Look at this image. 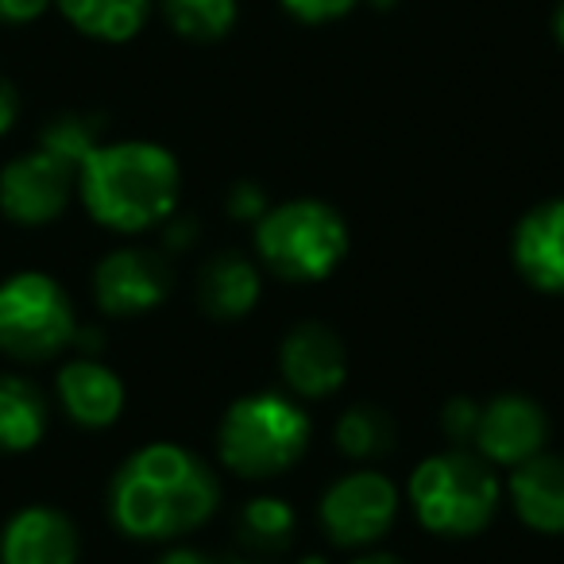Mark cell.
Here are the masks:
<instances>
[{"label":"cell","mask_w":564,"mask_h":564,"mask_svg":"<svg viewBox=\"0 0 564 564\" xmlns=\"http://www.w3.org/2000/svg\"><path fill=\"white\" fill-rule=\"evenodd\" d=\"M259 256L271 271L294 282L325 279L345 259V220L322 202H291L259 220Z\"/></svg>","instance_id":"cell-5"},{"label":"cell","mask_w":564,"mask_h":564,"mask_svg":"<svg viewBox=\"0 0 564 564\" xmlns=\"http://www.w3.org/2000/svg\"><path fill=\"white\" fill-rule=\"evenodd\" d=\"M371 4H376V9H383V4H394V0H371Z\"/></svg>","instance_id":"cell-31"},{"label":"cell","mask_w":564,"mask_h":564,"mask_svg":"<svg viewBox=\"0 0 564 564\" xmlns=\"http://www.w3.org/2000/svg\"><path fill=\"white\" fill-rule=\"evenodd\" d=\"M510 495L525 525L541 533H564V456H530L518 464Z\"/></svg>","instance_id":"cell-15"},{"label":"cell","mask_w":564,"mask_h":564,"mask_svg":"<svg viewBox=\"0 0 564 564\" xmlns=\"http://www.w3.org/2000/svg\"><path fill=\"white\" fill-rule=\"evenodd\" d=\"M236 564H243V561H236ZM306 564H325V561H306Z\"/></svg>","instance_id":"cell-32"},{"label":"cell","mask_w":564,"mask_h":564,"mask_svg":"<svg viewBox=\"0 0 564 564\" xmlns=\"http://www.w3.org/2000/svg\"><path fill=\"white\" fill-rule=\"evenodd\" d=\"M310 445V417L279 394H251L225 414L220 456L248 479L279 476Z\"/></svg>","instance_id":"cell-3"},{"label":"cell","mask_w":564,"mask_h":564,"mask_svg":"<svg viewBox=\"0 0 564 564\" xmlns=\"http://www.w3.org/2000/svg\"><path fill=\"white\" fill-rule=\"evenodd\" d=\"M51 0H0V24H32L47 12Z\"/></svg>","instance_id":"cell-26"},{"label":"cell","mask_w":564,"mask_h":564,"mask_svg":"<svg viewBox=\"0 0 564 564\" xmlns=\"http://www.w3.org/2000/svg\"><path fill=\"white\" fill-rule=\"evenodd\" d=\"M476 445L495 464H525L545 445V414L518 394L495 399L491 406L479 410Z\"/></svg>","instance_id":"cell-11"},{"label":"cell","mask_w":564,"mask_h":564,"mask_svg":"<svg viewBox=\"0 0 564 564\" xmlns=\"http://www.w3.org/2000/svg\"><path fill=\"white\" fill-rule=\"evenodd\" d=\"M163 17L182 40L213 43L232 32L236 0H163Z\"/></svg>","instance_id":"cell-19"},{"label":"cell","mask_w":564,"mask_h":564,"mask_svg":"<svg viewBox=\"0 0 564 564\" xmlns=\"http://www.w3.org/2000/svg\"><path fill=\"white\" fill-rule=\"evenodd\" d=\"M58 394H63L66 414L78 425H89V430H101V425H112L124 410V387L112 376L105 364L94 360H74L58 371Z\"/></svg>","instance_id":"cell-14"},{"label":"cell","mask_w":564,"mask_h":564,"mask_svg":"<svg viewBox=\"0 0 564 564\" xmlns=\"http://www.w3.org/2000/svg\"><path fill=\"white\" fill-rule=\"evenodd\" d=\"M17 112H20V97H17V89H12V82L0 78V135H4L12 124H17Z\"/></svg>","instance_id":"cell-27"},{"label":"cell","mask_w":564,"mask_h":564,"mask_svg":"<svg viewBox=\"0 0 564 564\" xmlns=\"http://www.w3.org/2000/svg\"><path fill=\"white\" fill-rule=\"evenodd\" d=\"M197 299L209 317H243L259 299V274L243 256H217L205 263L202 282H197Z\"/></svg>","instance_id":"cell-16"},{"label":"cell","mask_w":564,"mask_h":564,"mask_svg":"<svg viewBox=\"0 0 564 564\" xmlns=\"http://www.w3.org/2000/svg\"><path fill=\"white\" fill-rule=\"evenodd\" d=\"M360 0H282V9L291 12L299 24H329L356 9Z\"/></svg>","instance_id":"cell-23"},{"label":"cell","mask_w":564,"mask_h":564,"mask_svg":"<svg viewBox=\"0 0 564 564\" xmlns=\"http://www.w3.org/2000/svg\"><path fill=\"white\" fill-rule=\"evenodd\" d=\"M394 507H399V495L391 479L360 471L329 487V495L322 499V522L337 545H368L383 538L387 525L394 522Z\"/></svg>","instance_id":"cell-8"},{"label":"cell","mask_w":564,"mask_h":564,"mask_svg":"<svg viewBox=\"0 0 564 564\" xmlns=\"http://www.w3.org/2000/svg\"><path fill=\"white\" fill-rule=\"evenodd\" d=\"M47 433V406L28 379L0 376V453H28Z\"/></svg>","instance_id":"cell-18"},{"label":"cell","mask_w":564,"mask_h":564,"mask_svg":"<svg viewBox=\"0 0 564 564\" xmlns=\"http://www.w3.org/2000/svg\"><path fill=\"white\" fill-rule=\"evenodd\" d=\"M228 213H232V217H240V220L259 217V213H263V189L251 186V182H240V186L228 194Z\"/></svg>","instance_id":"cell-25"},{"label":"cell","mask_w":564,"mask_h":564,"mask_svg":"<svg viewBox=\"0 0 564 564\" xmlns=\"http://www.w3.org/2000/svg\"><path fill=\"white\" fill-rule=\"evenodd\" d=\"M58 12L82 35L101 43H128L148 24L151 0H55Z\"/></svg>","instance_id":"cell-17"},{"label":"cell","mask_w":564,"mask_h":564,"mask_svg":"<svg viewBox=\"0 0 564 564\" xmlns=\"http://www.w3.org/2000/svg\"><path fill=\"white\" fill-rule=\"evenodd\" d=\"M514 259L538 291H564V202H545L525 213L514 236Z\"/></svg>","instance_id":"cell-13"},{"label":"cell","mask_w":564,"mask_h":564,"mask_svg":"<svg viewBox=\"0 0 564 564\" xmlns=\"http://www.w3.org/2000/svg\"><path fill=\"white\" fill-rule=\"evenodd\" d=\"M82 202L117 232L151 228L174 209L178 163L155 143H101L78 171Z\"/></svg>","instance_id":"cell-2"},{"label":"cell","mask_w":564,"mask_h":564,"mask_svg":"<svg viewBox=\"0 0 564 564\" xmlns=\"http://www.w3.org/2000/svg\"><path fill=\"white\" fill-rule=\"evenodd\" d=\"M74 340V306L40 271L0 282V348L12 360H47Z\"/></svg>","instance_id":"cell-6"},{"label":"cell","mask_w":564,"mask_h":564,"mask_svg":"<svg viewBox=\"0 0 564 564\" xmlns=\"http://www.w3.org/2000/svg\"><path fill=\"white\" fill-rule=\"evenodd\" d=\"M553 35H556V43L564 47V0L556 4V17H553Z\"/></svg>","instance_id":"cell-29"},{"label":"cell","mask_w":564,"mask_h":564,"mask_svg":"<svg viewBox=\"0 0 564 564\" xmlns=\"http://www.w3.org/2000/svg\"><path fill=\"white\" fill-rule=\"evenodd\" d=\"M74 178L78 171L47 148L20 155L0 171V209L17 225H47L66 209Z\"/></svg>","instance_id":"cell-7"},{"label":"cell","mask_w":564,"mask_h":564,"mask_svg":"<svg viewBox=\"0 0 564 564\" xmlns=\"http://www.w3.org/2000/svg\"><path fill=\"white\" fill-rule=\"evenodd\" d=\"M441 425L445 433L464 445V441H476V425H479V406L471 399H453L445 410H441Z\"/></svg>","instance_id":"cell-24"},{"label":"cell","mask_w":564,"mask_h":564,"mask_svg":"<svg viewBox=\"0 0 564 564\" xmlns=\"http://www.w3.org/2000/svg\"><path fill=\"white\" fill-rule=\"evenodd\" d=\"M356 564H402L399 556H364V561H356Z\"/></svg>","instance_id":"cell-30"},{"label":"cell","mask_w":564,"mask_h":564,"mask_svg":"<svg viewBox=\"0 0 564 564\" xmlns=\"http://www.w3.org/2000/svg\"><path fill=\"white\" fill-rule=\"evenodd\" d=\"M159 564H213V561L202 553H194V549H174V553H166Z\"/></svg>","instance_id":"cell-28"},{"label":"cell","mask_w":564,"mask_h":564,"mask_svg":"<svg viewBox=\"0 0 564 564\" xmlns=\"http://www.w3.org/2000/svg\"><path fill=\"white\" fill-rule=\"evenodd\" d=\"M171 291V271L155 251H112L94 271L97 306L112 317H132L159 306Z\"/></svg>","instance_id":"cell-9"},{"label":"cell","mask_w":564,"mask_h":564,"mask_svg":"<svg viewBox=\"0 0 564 564\" xmlns=\"http://www.w3.org/2000/svg\"><path fill=\"white\" fill-rule=\"evenodd\" d=\"M417 518L433 533L464 538L491 522L499 507V479L491 476L484 460L468 453H445L430 456L410 479Z\"/></svg>","instance_id":"cell-4"},{"label":"cell","mask_w":564,"mask_h":564,"mask_svg":"<svg viewBox=\"0 0 564 564\" xmlns=\"http://www.w3.org/2000/svg\"><path fill=\"white\" fill-rule=\"evenodd\" d=\"M78 533L51 507H28L0 533V564H74Z\"/></svg>","instance_id":"cell-12"},{"label":"cell","mask_w":564,"mask_h":564,"mask_svg":"<svg viewBox=\"0 0 564 564\" xmlns=\"http://www.w3.org/2000/svg\"><path fill=\"white\" fill-rule=\"evenodd\" d=\"M112 518L132 538H174L217 507V479L178 445H148L112 479Z\"/></svg>","instance_id":"cell-1"},{"label":"cell","mask_w":564,"mask_h":564,"mask_svg":"<svg viewBox=\"0 0 564 564\" xmlns=\"http://www.w3.org/2000/svg\"><path fill=\"white\" fill-rule=\"evenodd\" d=\"M337 445H340V453H348V456H379L394 445V425L383 410L356 406L340 417Z\"/></svg>","instance_id":"cell-21"},{"label":"cell","mask_w":564,"mask_h":564,"mask_svg":"<svg viewBox=\"0 0 564 564\" xmlns=\"http://www.w3.org/2000/svg\"><path fill=\"white\" fill-rule=\"evenodd\" d=\"M294 510L282 499H251L240 510V541L256 553H279L291 545Z\"/></svg>","instance_id":"cell-20"},{"label":"cell","mask_w":564,"mask_h":564,"mask_svg":"<svg viewBox=\"0 0 564 564\" xmlns=\"http://www.w3.org/2000/svg\"><path fill=\"white\" fill-rule=\"evenodd\" d=\"M40 148H47L51 155H58L63 163H70L74 171H82V163L89 159V151L101 148V143H97V120H89V117H58L55 124H47Z\"/></svg>","instance_id":"cell-22"},{"label":"cell","mask_w":564,"mask_h":564,"mask_svg":"<svg viewBox=\"0 0 564 564\" xmlns=\"http://www.w3.org/2000/svg\"><path fill=\"white\" fill-rule=\"evenodd\" d=\"M279 364H282L286 383L299 394H310V399L333 394L345 383V371H348V356H345L340 337L317 322L299 325L291 337L282 340Z\"/></svg>","instance_id":"cell-10"}]
</instances>
